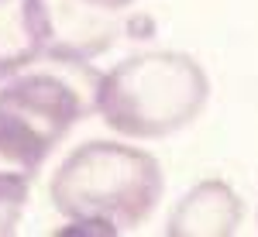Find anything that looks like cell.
Here are the masks:
<instances>
[{"instance_id":"cell-1","label":"cell","mask_w":258,"mask_h":237,"mask_svg":"<svg viewBox=\"0 0 258 237\" xmlns=\"http://www.w3.org/2000/svg\"><path fill=\"white\" fill-rule=\"evenodd\" d=\"M48 62L52 69L28 65L0 86V176L35 182L73 124L97 110V69L90 62Z\"/></svg>"},{"instance_id":"cell-2","label":"cell","mask_w":258,"mask_h":237,"mask_svg":"<svg viewBox=\"0 0 258 237\" xmlns=\"http://www.w3.org/2000/svg\"><path fill=\"white\" fill-rule=\"evenodd\" d=\"M162 189L165 179L155 155L120 141H86L55 169L48 196L76 227L117 234L148 220Z\"/></svg>"},{"instance_id":"cell-3","label":"cell","mask_w":258,"mask_h":237,"mask_svg":"<svg viewBox=\"0 0 258 237\" xmlns=\"http://www.w3.org/2000/svg\"><path fill=\"white\" fill-rule=\"evenodd\" d=\"M210 97V79L193 55L141 52L100 72L97 114L124 138H169L200 117Z\"/></svg>"},{"instance_id":"cell-4","label":"cell","mask_w":258,"mask_h":237,"mask_svg":"<svg viewBox=\"0 0 258 237\" xmlns=\"http://www.w3.org/2000/svg\"><path fill=\"white\" fill-rule=\"evenodd\" d=\"M24 14L41 59L90 62L127 31L117 11H100L86 0H24Z\"/></svg>"},{"instance_id":"cell-5","label":"cell","mask_w":258,"mask_h":237,"mask_svg":"<svg viewBox=\"0 0 258 237\" xmlns=\"http://www.w3.org/2000/svg\"><path fill=\"white\" fill-rule=\"evenodd\" d=\"M241 196L220 179L197 182L169 217V237H231L241 227Z\"/></svg>"},{"instance_id":"cell-6","label":"cell","mask_w":258,"mask_h":237,"mask_svg":"<svg viewBox=\"0 0 258 237\" xmlns=\"http://www.w3.org/2000/svg\"><path fill=\"white\" fill-rule=\"evenodd\" d=\"M28 189L31 182L14 176H0V237H11L21 223V213L28 206Z\"/></svg>"},{"instance_id":"cell-7","label":"cell","mask_w":258,"mask_h":237,"mask_svg":"<svg viewBox=\"0 0 258 237\" xmlns=\"http://www.w3.org/2000/svg\"><path fill=\"white\" fill-rule=\"evenodd\" d=\"M86 4H93V7H100V11H117V14H124L135 0H86Z\"/></svg>"},{"instance_id":"cell-8","label":"cell","mask_w":258,"mask_h":237,"mask_svg":"<svg viewBox=\"0 0 258 237\" xmlns=\"http://www.w3.org/2000/svg\"><path fill=\"white\" fill-rule=\"evenodd\" d=\"M0 4H7V0H0Z\"/></svg>"}]
</instances>
